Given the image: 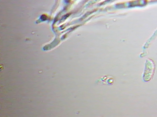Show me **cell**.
I'll return each mask as SVG.
<instances>
[{"label": "cell", "instance_id": "cell-1", "mask_svg": "<svg viewBox=\"0 0 157 117\" xmlns=\"http://www.w3.org/2000/svg\"><path fill=\"white\" fill-rule=\"evenodd\" d=\"M155 69V66L152 62L150 64H146L143 77L145 81H149L152 78Z\"/></svg>", "mask_w": 157, "mask_h": 117}]
</instances>
